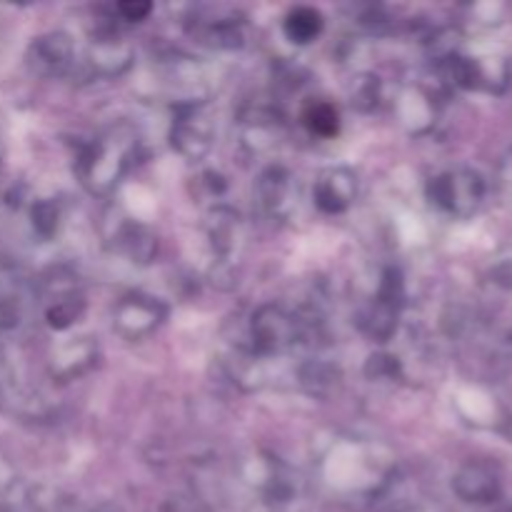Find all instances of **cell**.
<instances>
[{
	"label": "cell",
	"instance_id": "5",
	"mask_svg": "<svg viewBox=\"0 0 512 512\" xmlns=\"http://www.w3.org/2000/svg\"><path fill=\"white\" fill-rule=\"evenodd\" d=\"M188 33L213 48H240L245 40L243 15L223 5L195 8V15L188 20Z\"/></svg>",
	"mask_w": 512,
	"mask_h": 512
},
{
	"label": "cell",
	"instance_id": "13",
	"mask_svg": "<svg viewBox=\"0 0 512 512\" xmlns=\"http://www.w3.org/2000/svg\"><path fill=\"white\" fill-rule=\"evenodd\" d=\"M98 360V345L90 338H73L60 348V355L53 360V373L63 380H73L88 373Z\"/></svg>",
	"mask_w": 512,
	"mask_h": 512
},
{
	"label": "cell",
	"instance_id": "2",
	"mask_svg": "<svg viewBox=\"0 0 512 512\" xmlns=\"http://www.w3.org/2000/svg\"><path fill=\"white\" fill-rule=\"evenodd\" d=\"M303 335L305 330L298 315L285 310L283 305L268 303L255 310L248 325V343L238 348L258 355L260 360H270L290 353Z\"/></svg>",
	"mask_w": 512,
	"mask_h": 512
},
{
	"label": "cell",
	"instance_id": "12",
	"mask_svg": "<svg viewBox=\"0 0 512 512\" xmlns=\"http://www.w3.org/2000/svg\"><path fill=\"white\" fill-rule=\"evenodd\" d=\"M85 310V298L80 293L78 278L70 275L65 280V285H58L53 295H50V303L45 305V320H48L50 328L55 330H68L70 325L78 323V318Z\"/></svg>",
	"mask_w": 512,
	"mask_h": 512
},
{
	"label": "cell",
	"instance_id": "19",
	"mask_svg": "<svg viewBox=\"0 0 512 512\" xmlns=\"http://www.w3.org/2000/svg\"><path fill=\"white\" fill-rule=\"evenodd\" d=\"M365 375L370 380H395V375H400V363L393 355H370L368 363H365Z\"/></svg>",
	"mask_w": 512,
	"mask_h": 512
},
{
	"label": "cell",
	"instance_id": "17",
	"mask_svg": "<svg viewBox=\"0 0 512 512\" xmlns=\"http://www.w3.org/2000/svg\"><path fill=\"white\" fill-rule=\"evenodd\" d=\"M303 125L318 138H333L340 130V113L328 100H313L303 110Z\"/></svg>",
	"mask_w": 512,
	"mask_h": 512
},
{
	"label": "cell",
	"instance_id": "8",
	"mask_svg": "<svg viewBox=\"0 0 512 512\" xmlns=\"http://www.w3.org/2000/svg\"><path fill=\"white\" fill-rule=\"evenodd\" d=\"M355 195H358V175L343 165L323 170L313 185V200L325 215L345 213L353 205Z\"/></svg>",
	"mask_w": 512,
	"mask_h": 512
},
{
	"label": "cell",
	"instance_id": "9",
	"mask_svg": "<svg viewBox=\"0 0 512 512\" xmlns=\"http://www.w3.org/2000/svg\"><path fill=\"white\" fill-rule=\"evenodd\" d=\"M258 198L270 218L288 220L298 205V188L290 170L283 165H270L258 178Z\"/></svg>",
	"mask_w": 512,
	"mask_h": 512
},
{
	"label": "cell",
	"instance_id": "11",
	"mask_svg": "<svg viewBox=\"0 0 512 512\" xmlns=\"http://www.w3.org/2000/svg\"><path fill=\"white\" fill-rule=\"evenodd\" d=\"M453 488L468 503H490V500L498 498L500 478L493 465L473 460V463L463 465L458 470V475L453 480Z\"/></svg>",
	"mask_w": 512,
	"mask_h": 512
},
{
	"label": "cell",
	"instance_id": "22",
	"mask_svg": "<svg viewBox=\"0 0 512 512\" xmlns=\"http://www.w3.org/2000/svg\"><path fill=\"white\" fill-rule=\"evenodd\" d=\"M35 218V225H38V230L43 235H53L55 228H58V205L53 203H40L38 208H35L33 213Z\"/></svg>",
	"mask_w": 512,
	"mask_h": 512
},
{
	"label": "cell",
	"instance_id": "15",
	"mask_svg": "<svg viewBox=\"0 0 512 512\" xmlns=\"http://www.w3.org/2000/svg\"><path fill=\"white\" fill-rule=\"evenodd\" d=\"M340 378H343L340 370L333 363H325V360H308L298 370L300 388L313 395V398H328L340 385Z\"/></svg>",
	"mask_w": 512,
	"mask_h": 512
},
{
	"label": "cell",
	"instance_id": "14",
	"mask_svg": "<svg viewBox=\"0 0 512 512\" xmlns=\"http://www.w3.org/2000/svg\"><path fill=\"white\" fill-rule=\"evenodd\" d=\"M115 245H118L120 253H125L138 265H148L155 258V253H158V240H155V235L145 225L133 223V220L120 225L118 233H115Z\"/></svg>",
	"mask_w": 512,
	"mask_h": 512
},
{
	"label": "cell",
	"instance_id": "7",
	"mask_svg": "<svg viewBox=\"0 0 512 512\" xmlns=\"http://www.w3.org/2000/svg\"><path fill=\"white\" fill-rule=\"evenodd\" d=\"M28 63L33 73L43 75V78H63V75L73 73L78 65V48L68 33L55 30V33L40 35L30 45Z\"/></svg>",
	"mask_w": 512,
	"mask_h": 512
},
{
	"label": "cell",
	"instance_id": "6",
	"mask_svg": "<svg viewBox=\"0 0 512 512\" xmlns=\"http://www.w3.org/2000/svg\"><path fill=\"white\" fill-rule=\"evenodd\" d=\"M165 305L158 298H150L143 293H130L120 298V303L113 310V328L120 338L125 340H143L153 335L163 325Z\"/></svg>",
	"mask_w": 512,
	"mask_h": 512
},
{
	"label": "cell",
	"instance_id": "1",
	"mask_svg": "<svg viewBox=\"0 0 512 512\" xmlns=\"http://www.w3.org/2000/svg\"><path fill=\"white\" fill-rule=\"evenodd\" d=\"M138 130L120 120L90 140L78 155V175L93 195H110L125 178L138 155Z\"/></svg>",
	"mask_w": 512,
	"mask_h": 512
},
{
	"label": "cell",
	"instance_id": "3",
	"mask_svg": "<svg viewBox=\"0 0 512 512\" xmlns=\"http://www.w3.org/2000/svg\"><path fill=\"white\" fill-rule=\"evenodd\" d=\"M428 195L440 210L455 218H470L485 200L483 175L470 168L448 170L428 185Z\"/></svg>",
	"mask_w": 512,
	"mask_h": 512
},
{
	"label": "cell",
	"instance_id": "20",
	"mask_svg": "<svg viewBox=\"0 0 512 512\" xmlns=\"http://www.w3.org/2000/svg\"><path fill=\"white\" fill-rule=\"evenodd\" d=\"M378 95H380V85H378V78H358L355 80V88H353V103L358 105V108L363 110H370L378 105Z\"/></svg>",
	"mask_w": 512,
	"mask_h": 512
},
{
	"label": "cell",
	"instance_id": "21",
	"mask_svg": "<svg viewBox=\"0 0 512 512\" xmlns=\"http://www.w3.org/2000/svg\"><path fill=\"white\" fill-rule=\"evenodd\" d=\"M115 10H118L120 18L128 20V23H140V20H145L153 13V5L145 3V0H123V3L115 5Z\"/></svg>",
	"mask_w": 512,
	"mask_h": 512
},
{
	"label": "cell",
	"instance_id": "4",
	"mask_svg": "<svg viewBox=\"0 0 512 512\" xmlns=\"http://www.w3.org/2000/svg\"><path fill=\"white\" fill-rule=\"evenodd\" d=\"M215 140V125L200 103L180 105L170 128V143L183 158L203 160Z\"/></svg>",
	"mask_w": 512,
	"mask_h": 512
},
{
	"label": "cell",
	"instance_id": "18",
	"mask_svg": "<svg viewBox=\"0 0 512 512\" xmlns=\"http://www.w3.org/2000/svg\"><path fill=\"white\" fill-rule=\"evenodd\" d=\"M398 308L393 305H385L380 300H375L363 315H360V328L365 335H370L373 340H388L395 333V325H398Z\"/></svg>",
	"mask_w": 512,
	"mask_h": 512
},
{
	"label": "cell",
	"instance_id": "16",
	"mask_svg": "<svg viewBox=\"0 0 512 512\" xmlns=\"http://www.w3.org/2000/svg\"><path fill=\"white\" fill-rule=\"evenodd\" d=\"M323 25L325 20L320 10L310 8V5H300V8H293L285 15L283 30L288 40H293L298 45H308L323 33Z\"/></svg>",
	"mask_w": 512,
	"mask_h": 512
},
{
	"label": "cell",
	"instance_id": "10",
	"mask_svg": "<svg viewBox=\"0 0 512 512\" xmlns=\"http://www.w3.org/2000/svg\"><path fill=\"white\" fill-rule=\"evenodd\" d=\"M135 50L125 38L115 33H105L90 43L88 55H85V65L93 75L100 78H118L125 70L133 65Z\"/></svg>",
	"mask_w": 512,
	"mask_h": 512
}]
</instances>
